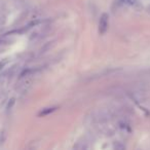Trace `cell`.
<instances>
[{
  "mask_svg": "<svg viewBox=\"0 0 150 150\" xmlns=\"http://www.w3.org/2000/svg\"><path fill=\"white\" fill-rule=\"evenodd\" d=\"M13 71H15V68H11L0 75V102L4 98L7 86L11 82V79L13 75Z\"/></svg>",
  "mask_w": 150,
  "mask_h": 150,
  "instance_id": "1",
  "label": "cell"
},
{
  "mask_svg": "<svg viewBox=\"0 0 150 150\" xmlns=\"http://www.w3.org/2000/svg\"><path fill=\"white\" fill-rule=\"evenodd\" d=\"M109 28V16L108 13H104L100 18V21H99V33L101 35H104L107 31H108Z\"/></svg>",
  "mask_w": 150,
  "mask_h": 150,
  "instance_id": "2",
  "label": "cell"
},
{
  "mask_svg": "<svg viewBox=\"0 0 150 150\" xmlns=\"http://www.w3.org/2000/svg\"><path fill=\"white\" fill-rule=\"evenodd\" d=\"M117 4L119 5H129V6H136L138 4V0H117Z\"/></svg>",
  "mask_w": 150,
  "mask_h": 150,
  "instance_id": "3",
  "label": "cell"
},
{
  "mask_svg": "<svg viewBox=\"0 0 150 150\" xmlns=\"http://www.w3.org/2000/svg\"><path fill=\"white\" fill-rule=\"evenodd\" d=\"M57 109V107H50V108H44L42 109L39 112V116H45V115H48L50 113H52L54 110Z\"/></svg>",
  "mask_w": 150,
  "mask_h": 150,
  "instance_id": "4",
  "label": "cell"
},
{
  "mask_svg": "<svg viewBox=\"0 0 150 150\" xmlns=\"http://www.w3.org/2000/svg\"><path fill=\"white\" fill-rule=\"evenodd\" d=\"M5 139H6V134H5L4 131H1L0 132V145H3Z\"/></svg>",
  "mask_w": 150,
  "mask_h": 150,
  "instance_id": "5",
  "label": "cell"
},
{
  "mask_svg": "<svg viewBox=\"0 0 150 150\" xmlns=\"http://www.w3.org/2000/svg\"><path fill=\"white\" fill-rule=\"evenodd\" d=\"M13 104H15V99H11V101H9V103H8V106H7V109L11 110V109L13 108Z\"/></svg>",
  "mask_w": 150,
  "mask_h": 150,
  "instance_id": "6",
  "label": "cell"
},
{
  "mask_svg": "<svg viewBox=\"0 0 150 150\" xmlns=\"http://www.w3.org/2000/svg\"><path fill=\"white\" fill-rule=\"evenodd\" d=\"M7 63H8V60H3L2 62L0 63V70H1V69L4 68V66L7 64Z\"/></svg>",
  "mask_w": 150,
  "mask_h": 150,
  "instance_id": "7",
  "label": "cell"
},
{
  "mask_svg": "<svg viewBox=\"0 0 150 150\" xmlns=\"http://www.w3.org/2000/svg\"><path fill=\"white\" fill-rule=\"evenodd\" d=\"M149 8H150V7H149Z\"/></svg>",
  "mask_w": 150,
  "mask_h": 150,
  "instance_id": "8",
  "label": "cell"
}]
</instances>
